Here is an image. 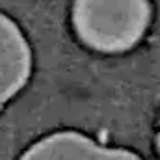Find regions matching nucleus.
I'll return each mask as SVG.
<instances>
[{
	"label": "nucleus",
	"instance_id": "obj_1",
	"mask_svg": "<svg viewBox=\"0 0 160 160\" xmlns=\"http://www.w3.org/2000/svg\"><path fill=\"white\" fill-rule=\"evenodd\" d=\"M151 19L149 0H75L73 24L88 47L123 52L143 38Z\"/></svg>",
	"mask_w": 160,
	"mask_h": 160
},
{
	"label": "nucleus",
	"instance_id": "obj_2",
	"mask_svg": "<svg viewBox=\"0 0 160 160\" xmlns=\"http://www.w3.org/2000/svg\"><path fill=\"white\" fill-rule=\"evenodd\" d=\"M21 160H142L127 149L104 147L86 134L63 130L36 142Z\"/></svg>",
	"mask_w": 160,
	"mask_h": 160
},
{
	"label": "nucleus",
	"instance_id": "obj_3",
	"mask_svg": "<svg viewBox=\"0 0 160 160\" xmlns=\"http://www.w3.org/2000/svg\"><path fill=\"white\" fill-rule=\"evenodd\" d=\"M32 52L21 28L0 13V108L28 82Z\"/></svg>",
	"mask_w": 160,
	"mask_h": 160
}]
</instances>
